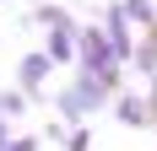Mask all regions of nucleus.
Here are the masks:
<instances>
[{
  "mask_svg": "<svg viewBox=\"0 0 157 151\" xmlns=\"http://www.w3.org/2000/svg\"><path fill=\"white\" fill-rule=\"evenodd\" d=\"M49 60H76V27L71 22H54V32H49Z\"/></svg>",
  "mask_w": 157,
  "mask_h": 151,
  "instance_id": "nucleus-1",
  "label": "nucleus"
},
{
  "mask_svg": "<svg viewBox=\"0 0 157 151\" xmlns=\"http://www.w3.org/2000/svg\"><path fill=\"white\" fill-rule=\"evenodd\" d=\"M44 70H49V54H27V60H22V87H38V81H44Z\"/></svg>",
  "mask_w": 157,
  "mask_h": 151,
  "instance_id": "nucleus-2",
  "label": "nucleus"
},
{
  "mask_svg": "<svg viewBox=\"0 0 157 151\" xmlns=\"http://www.w3.org/2000/svg\"><path fill=\"white\" fill-rule=\"evenodd\" d=\"M136 65L141 70H157V27H146V38L136 43Z\"/></svg>",
  "mask_w": 157,
  "mask_h": 151,
  "instance_id": "nucleus-3",
  "label": "nucleus"
},
{
  "mask_svg": "<svg viewBox=\"0 0 157 151\" xmlns=\"http://www.w3.org/2000/svg\"><path fill=\"white\" fill-rule=\"evenodd\" d=\"M0 151H33V140H6Z\"/></svg>",
  "mask_w": 157,
  "mask_h": 151,
  "instance_id": "nucleus-4",
  "label": "nucleus"
}]
</instances>
